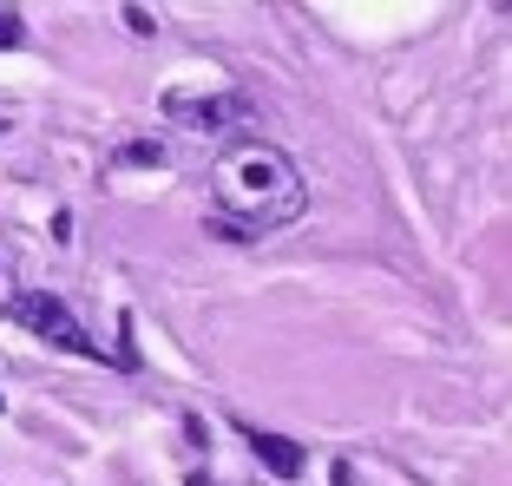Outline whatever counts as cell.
Listing matches in <instances>:
<instances>
[{"mask_svg": "<svg viewBox=\"0 0 512 486\" xmlns=\"http://www.w3.org/2000/svg\"><path fill=\"white\" fill-rule=\"evenodd\" d=\"M211 204H217V237H270L309 211V184L283 145L237 138L211 158Z\"/></svg>", "mask_w": 512, "mask_h": 486, "instance_id": "6da1fadb", "label": "cell"}, {"mask_svg": "<svg viewBox=\"0 0 512 486\" xmlns=\"http://www.w3.org/2000/svg\"><path fill=\"white\" fill-rule=\"evenodd\" d=\"M7 316H14L27 335H40V342L66 349V355H99V342L73 322V309H66L60 296H46V289H20L14 303H7Z\"/></svg>", "mask_w": 512, "mask_h": 486, "instance_id": "7a4b0ae2", "label": "cell"}, {"mask_svg": "<svg viewBox=\"0 0 512 486\" xmlns=\"http://www.w3.org/2000/svg\"><path fill=\"white\" fill-rule=\"evenodd\" d=\"M171 119H178L184 132H230V125L250 119V99H243V92H211V99L171 92Z\"/></svg>", "mask_w": 512, "mask_h": 486, "instance_id": "3957f363", "label": "cell"}, {"mask_svg": "<svg viewBox=\"0 0 512 486\" xmlns=\"http://www.w3.org/2000/svg\"><path fill=\"white\" fill-rule=\"evenodd\" d=\"M243 441L256 447V460L276 473V480H302V467H309V454H302L296 441H283V434H263V427H243Z\"/></svg>", "mask_w": 512, "mask_h": 486, "instance_id": "277c9868", "label": "cell"}, {"mask_svg": "<svg viewBox=\"0 0 512 486\" xmlns=\"http://www.w3.org/2000/svg\"><path fill=\"white\" fill-rule=\"evenodd\" d=\"M119 165H165V145H125Z\"/></svg>", "mask_w": 512, "mask_h": 486, "instance_id": "5b68a950", "label": "cell"}, {"mask_svg": "<svg viewBox=\"0 0 512 486\" xmlns=\"http://www.w3.org/2000/svg\"><path fill=\"white\" fill-rule=\"evenodd\" d=\"M0 46H20V14H0Z\"/></svg>", "mask_w": 512, "mask_h": 486, "instance_id": "8992f818", "label": "cell"}]
</instances>
